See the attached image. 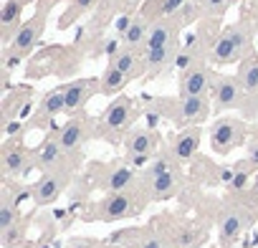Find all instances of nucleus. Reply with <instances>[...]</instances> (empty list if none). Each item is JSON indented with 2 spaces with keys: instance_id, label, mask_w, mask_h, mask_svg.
Here are the masks:
<instances>
[{
  "instance_id": "8",
  "label": "nucleus",
  "mask_w": 258,
  "mask_h": 248,
  "mask_svg": "<svg viewBox=\"0 0 258 248\" xmlns=\"http://www.w3.org/2000/svg\"><path fill=\"white\" fill-rule=\"evenodd\" d=\"M147 203L140 200L137 195L129 193H109L106 198H101L96 203V215L101 220H121V218H132L140 210H145Z\"/></svg>"
},
{
  "instance_id": "7",
  "label": "nucleus",
  "mask_w": 258,
  "mask_h": 248,
  "mask_svg": "<svg viewBox=\"0 0 258 248\" xmlns=\"http://www.w3.org/2000/svg\"><path fill=\"white\" fill-rule=\"evenodd\" d=\"M94 135H96V121L89 119L86 114H76V116H71L63 127L56 132V140L63 147V152L76 155Z\"/></svg>"
},
{
  "instance_id": "39",
  "label": "nucleus",
  "mask_w": 258,
  "mask_h": 248,
  "mask_svg": "<svg viewBox=\"0 0 258 248\" xmlns=\"http://www.w3.org/2000/svg\"><path fill=\"white\" fill-rule=\"evenodd\" d=\"M233 3H238V0H230V6H233Z\"/></svg>"
},
{
  "instance_id": "34",
  "label": "nucleus",
  "mask_w": 258,
  "mask_h": 248,
  "mask_svg": "<svg viewBox=\"0 0 258 248\" xmlns=\"http://www.w3.org/2000/svg\"><path fill=\"white\" fill-rule=\"evenodd\" d=\"M245 162H248V167H250V170H255V172H258V140L248 142V157H245Z\"/></svg>"
},
{
  "instance_id": "24",
  "label": "nucleus",
  "mask_w": 258,
  "mask_h": 248,
  "mask_svg": "<svg viewBox=\"0 0 258 248\" xmlns=\"http://www.w3.org/2000/svg\"><path fill=\"white\" fill-rule=\"evenodd\" d=\"M111 66H116L121 74H126L129 79H135V76H140L147 66H145V61L137 56V51H132V48H121L116 56H111V61H109Z\"/></svg>"
},
{
  "instance_id": "16",
  "label": "nucleus",
  "mask_w": 258,
  "mask_h": 248,
  "mask_svg": "<svg viewBox=\"0 0 258 248\" xmlns=\"http://www.w3.org/2000/svg\"><path fill=\"white\" fill-rule=\"evenodd\" d=\"M200 127H187V130H180L172 140H170V160H175L177 165H185L195 157L198 147H200Z\"/></svg>"
},
{
  "instance_id": "1",
  "label": "nucleus",
  "mask_w": 258,
  "mask_h": 248,
  "mask_svg": "<svg viewBox=\"0 0 258 248\" xmlns=\"http://www.w3.org/2000/svg\"><path fill=\"white\" fill-rule=\"evenodd\" d=\"M248 53H250V31L248 26L238 23V26H228L215 38L210 61L218 66H228V64H240Z\"/></svg>"
},
{
  "instance_id": "11",
  "label": "nucleus",
  "mask_w": 258,
  "mask_h": 248,
  "mask_svg": "<svg viewBox=\"0 0 258 248\" xmlns=\"http://www.w3.org/2000/svg\"><path fill=\"white\" fill-rule=\"evenodd\" d=\"M215 76H218V74H213V69L205 66V64H198V66H192L190 71L180 74V81H177V94H180V99L208 96V94L213 91Z\"/></svg>"
},
{
  "instance_id": "15",
  "label": "nucleus",
  "mask_w": 258,
  "mask_h": 248,
  "mask_svg": "<svg viewBox=\"0 0 258 248\" xmlns=\"http://www.w3.org/2000/svg\"><path fill=\"white\" fill-rule=\"evenodd\" d=\"M33 167V150H28L23 142H3V172L8 177H26Z\"/></svg>"
},
{
  "instance_id": "18",
  "label": "nucleus",
  "mask_w": 258,
  "mask_h": 248,
  "mask_svg": "<svg viewBox=\"0 0 258 248\" xmlns=\"http://www.w3.org/2000/svg\"><path fill=\"white\" fill-rule=\"evenodd\" d=\"M160 145V135L152 130H129L124 137V150L126 155H155Z\"/></svg>"
},
{
  "instance_id": "32",
  "label": "nucleus",
  "mask_w": 258,
  "mask_h": 248,
  "mask_svg": "<svg viewBox=\"0 0 258 248\" xmlns=\"http://www.w3.org/2000/svg\"><path fill=\"white\" fill-rule=\"evenodd\" d=\"M137 248H172V245H170V240H167L165 235L152 233V235H145V238H142V243H140Z\"/></svg>"
},
{
  "instance_id": "3",
  "label": "nucleus",
  "mask_w": 258,
  "mask_h": 248,
  "mask_svg": "<svg viewBox=\"0 0 258 248\" xmlns=\"http://www.w3.org/2000/svg\"><path fill=\"white\" fill-rule=\"evenodd\" d=\"M132 114H135V101L129 96H116L104 109V114L96 119V135L94 137H106V140H114V145H116L119 135L132 121Z\"/></svg>"
},
{
  "instance_id": "5",
  "label": "nucleus",
  "mask_w": 258,
  "mask_h": 248,
  "mask_svg": "<svg viewBox=\"0 0 258 248\" xmlns=\"http://www.w3.org/2000/svg\"><path fill=\"white\" fill-rule=\"evenodd\" d=\"M46 18H48V6H46L43 11H38L33 18L23 21V26L18 28V33L13 36V41L6 46V53L18 56V58H26V56L36 48V43L41 41L43 28H46Z\"/></svg>"
},
{
  "instance_id": "29",
  "label": "nucleus",
  "mask_w": 258,
  "mask_h": 248,
  "mask_svg": "<svg viewBox=\"0 0 258 248\" xmlns=\"http://www.w3.org/2000/svg\"><path fill=\"white\" fill-rule=\"evenodd\" d=\"M23 240V228H21V220L13 225V228H8V230H3L0 233V243H3V248H18V243Z\"/></svg>"
},
{
  "instance_id": "10",
  "label": "nucleus",
  "mask_w": 258,
  "mask_h": 248,
  "mask_svg": "<svg viewBox=\"0 0 258 248\" xmlns=\"http://www.w3.org/2000/svg\"><path fill=\"white\" fill-rule=\"evenodd\" d=\"M213 109L215 111H228V109H243L245 104V89L240 86L238 76L218 74L213 81Z\"/></svg>"
},
{
  "instance_id": "19",
  "label": "nucleus",
  "mask_w": 258,
  "mask_h": 248,
  "mask_svg": "<svg viewBox=\"0 0 258 248\" xmlns=\"http://www.w3.org/2000/svg\"><path fill=\"white\" fill-rule=\"evenodd\" d=\"M245 225H248V223H245V215H243L240 210H235V208L225 210V213L220 215V223H218V240H220V245H230V243L243 233Z\"/></svg>"
},
{
  "instance_id": "9",
  "label": "nucleus",
  "mask_w": 258,
  "mask_h": 248,
  "mask_svg": "<svg viewBox=\"0 0 258 248\" xmlns=\"http://www.w3.org/2000/svg\"><path fill=\"white\" fill-rule=\"evenodd\" d=\"M71 180V170H51V172H41V177L31 185L28 195L36 205H51L61 198V193L69 188Z\"/></svg>"
},
{
  "instance_id": "21",
  "label": "nucleus",
  "mask_w": 258,
  "mask_h": 248,
  "mask_svg": "<svg viewBox=\"0 0 258 248\" xmlns=\"http://www.w3.org/2000/svg\"><path fill=\"white\" fill-rule=\"evenodd\" d=\"M180 48H177V41L170 43V46H162V48H155V51H147L145 53V66L150 74H160L165 71L167 66H175V58H177Z\"/></svg>"
},
{
  "instance_id": "25",
  "label": "nucleus",
  "mask_w": 258,
  "mask_h": 248,
  "mask_svg": "<svg viewBox=\"0 0 258 248\" xmlns=\"http://www.w3.org/2000/svg\"><path fill=\"white\" fill-rule=\"evenodd\" d=\"M16 203L18 200L11 195V190H3V195H0V233L13 228L21 220V208Z\"/></svg>"
},
{
  "instance_id": "17",
  "label": "nucleus",
  "mask_w": 258,
  "mask_h": 248,
  "mask_svg": "<svg viewBox=\"0 0 258 248\" xmlns=\"http://www.w3.org/2000/svg\"><path fill=\"white\" fill-rule=\"evenodd\" d=\"M23 11H26L23 0H6V3H3V11H0V36H3L6 46L13 41V36L23 26L21 23L23 21Z\"/></svg>"
},
{
  "instance_id": "36",
  "label": "nucleus",
  "mask_w": 258,
  "mask_h": 248,
  "mask_svg": "<svg viewBox=\"0 0 258 248\" xmlns=\"http://www.w3.org/2000/svg\"><path fill=\"white\" fill-rule=\"evenodd\" d=\"M253 190L258 193V172H255V177H253Z\"/></svg>"
},
{
  "instance_id": "13",
  "label": "nucleus",
  "mask_w": 258,
  "mask_h": 248,
  "mask_svg": "<svg viewBox=\"0 0 258 248\" xmlns=\"http://www.w3.org/2000/svg\"><path fill=\"white\" fill-rule=\"evenodd\" d=\"M61 111H66V89L56 86V89H51L48 94L41 96V101L36 106V114L28 121V130H46L53 121V116H58Z\"/></svg>"
},
{
  "instance_id": "35",
  "label": "nucleus",
  "mask_w": 258,
  "mask_h": 248,
  "mask_svg": "<svg viewBox=\"0 0 258 248\" xmlns=\"http://www.w3.org/2000/svg\"><path fill=\"white\" fill-rule=\"evenodd\" d=\"M182 3H185V0H167L165 8H162V13H165V16H172L175 11H180V8H182Z\"/></svg>"
},
{
  "instance_id": "37",
  "label": "nucleus",
  "mask_w": 258,
  "mask_h": 248,
  "mask_svg": "<svg viewBox=\"0 0 258 248\" xmlns=\"http://www.w3.org/2000/svg\"><path fill=\"white\" fill-rule=\"evenodd\" d=\"M23 3H26V6H28V3H33V0H23Z\"/></svg>"
},
{
  "instance_id": "28",
  "label": "nucleus",
  "mask_w": 258,
  "mask_h": 248,
  "mask_svg": "<svg viewBox=\"0 0 258 248\" xmlns=\"http://www.w3.org/2000/svg\"><path fill=\"white\" fill-rule=\"evenodd\" d=\"M96 6V0H71V6H69V11H66V16L58 21V28H66V26H71L79 16H84V13H89L91 8Z\"/></svg>"
},
{
  "instance_id": "22",
  "label": "nucleus",
  "mask_w": 258,
  "mask_h": 248,
  "mask_svg": "<svg viewBox=\"0 0 258 248\" xmlns=\"http://www.w3.org/2000/svg\"><path fill=\"white\" fill-rule=\"evenodd\" d=\"M238 81H240V86L245 89V94L248 96H253V94H258V53H248L240 64H238Z\"/></svg>"
},
{
  "instance_id": "31",
  "label": "nucleus",
  "mask_w": 258,
  "mask_h": 248,
  "mask_svg": "<svg viewBox=\"0 0 258 248\" xmlns=\"http://www.w3.org/2000/svg\"><path fill=\"white\" fill-rule=\"evenodd\" d=\"M205 16H223L230 6V0H200Z\"/></svg>"
},
{
  "instance_id": "6",
  "label": "nucleus",
  "mask_w": 258,
  "mask_h": 248,
  "mask_svg": "<svg viewBox=\"0 0 258 248\" xmlns=\"http://www.w3.org/2000/svg\"><path fill=\"white\" fill-rule=\"evenodd\" d=\"M175 160H160L147 167V188L152 200H170L180 188V172L172 165Z\"/></svg>"
},
{
  "instance_id": "23",
  "label": "nucleus",
  "mask_w": 258,
  "mask_h": 248,
  "mask_svg": "<svg viewBox=\"0 0 258 248\" xmlns=\"http://www.w3.org/2000/svg\"><path fill=\"white\" fill-rule=\"evenodd\" d=\"M177 41V31L170 21H160V23H152L150 28V36H147V43H145V53L147 51H155V48H162V46H170Z\"/></svg>"
},
{
  "instance_id": "20",
  "label": "nucleus",
  "mask_w": 258,
  "mask_h": 248,
  "mask_svg": "<svg viewBox=\"0 0 258 248\" xmlns=\"http://www.w3.org/2000/svg\"><path fill=\"white\" fill-rule=\"evenodd\" d=\"M101 185H104L106 193H129L137 185V172H135V167H129V165H119V167L106 172Z\"/></svg>"
},
{
  "instance_id": "30",
  "label": "nucleus",
  "mask_w": 258,
  "mask_h": 248,
  "mask_svg": "<svg viewBox=\"0 0 258 248\" xmlns=\"http://www.w3.org/2000/svg\"><path fill=\"white\" fill-rule=\"evenodd\" d=\"M195 245H200V235L195 233V230H180L175 238H172V248H195Z\"/></svg>"
},
{
  "instance_id": "14",
  "label": "nucleus",
  "mask_w": 258,
  "mask_h": 248,
  "mask_svg": "<svg viewBox=\"0 0 258 248\" xmlns=\"http://www.w3.org/2000/svg\"><path fill=\"white\" fill-rule=\"evenodd\" d=\"M63 89H66V111L63 114L76 116V114H84V109L94 94H101V81L99 79H76V81L63 84Z\"/></svg>"
},
{
  "instance_id": "33",
  "label": "nucleus",
  "mask_w": 258,
  "mask_h": 248,
  "mask_svg": "<svg viewBox=\"0 0 258 248\" xmlns=\"http://www.w3.org/2000/svg\"><path fill=\"white\" fill-rule=\"evenodd\" d=\"M152 157L150 155H126V165L135 167V170H142V167H150Z\"/></svg>"
},
{
  "instance_id": "26",
  "label": "nucleus",
  "mask_w": 258,
  "mask_h": 248,
  "mask_svg": "<svg viewBox=\"0 0 258 248\" xmlns=\"http://www.w3.org/2000/svg\"><path fill=\"white\" fill-rule=\"evenodd\" d=\"M99 81H101V96H116V94H121V89L129 84V76L121 74L116 66L109 64Z\"/></svg>"
},
{
  "instance_id": "2",
  "label": "nucleus",
  "mask_w": 258,
  "mask_h": 248,
  "mask_svg": "<svg viewBox=\"0 0 258 248\" xmlns=\"http://www.w3.org/2000/svg\"><path fill=\"white\" fill-rule=\"evenodd\" d=\"M208 137H210L213 152L225 157L235 147H243V142L248 137V127H245V121L238 119V116H218L210 124V135Z\"/></svg>"
},
{
  "instance_id": "4",
  "label": "nucleus",
  "mask_w": 258,
  "mask_h": 248,
  "mask_svg": "<svg viewBox=\"0 0 258 248\" xmlns=\"http://www.w3.org/2000/svg\"><path fill=\"white\" fill-rule=\"evenodd\" d=\"M170 104V109L165 111L170 116V121L177 130H187V127H198L200 121H205L213 111L208 96H190V99H165Z\"/></svg>"
},
{
  "instance_id": "38",
  "label": "nucleus",
  "mask_w": 258,
  "mask_h": 248,
  "mask_svg": "<svg viewBox=\"0 0 258 248\" xmlns=\"http://www.w3.org/2000/svg\"><path fill=\"white\" fill-rule=\"evenodd\" d=\"M48 3H58V0H48Z\"/></svg>"
},
{
  "instance_id": "12",
  "label": "nucleus",
  "mask_w": 258,
  "mask_h": 248,
  "mask_svg": "<svg viewBox=\"0 0 258 248\" xmlns=\"http://www.w3.org/2000/svg\"><path fill=\"white\" fill-rule=\"evenodd\" d=\"M74 155L63 152V147L58 145L56 137H48L43 140L41 147L33 150V165L43 172H51V170H74L76 162H71Z\"/></svg>"
},
{
  "instance_id": "27",
  "label": "nucleus",
  "mask_w": 258,
  "mask_h": 248,
  "mask_svg": "<svg viewBox=\"0 0 258 248\" xmlns=\"http://www.w3.org/2000/svg\"><path fill=\"white\" fill-rule=\"evenodd\" d=\"M150 28H152V26H150L145 18H135L132 26H129V31L124 33V48H132V51L142 48V46L147 43Z\"/></svg>"
}]
</instances>
